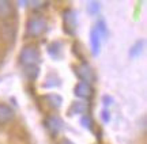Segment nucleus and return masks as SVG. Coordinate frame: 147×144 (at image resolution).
<instances>
[{"instance_id":"f257e3e1","label":"nucleus","mask_w":147,"mask_h":144,"mask_svg":"<svg viewBox=\"0 0 147 144\" xmlns=\"http://www.w3.org/2000/svg\"><path fill=\"white\" fill-rule=\"evenodd\" d=\"M19 61L25 67H33L40 63V50L34 45H27L21 50Z\"/></svg>"},{"instance_id":"f03ea898","label":"nucleus","mask_w":147,"mask_h":144,"mask_svg":"<svg viewBox=\"0 0 147 144\" xmlns=\"http://www.w3.org/2000/svg\"><path fill=\"white\" fill-rule=\"evenodd\" d=\"M48 23L42 16H34L26 25V34L29 37H40L47 31Z\"/></svg>"},{"instance_id":"7ed1b4c3","label":"nucleus","mask_w":147,"mask_h":144,"mask_svg":"<svg viewBox=\"0 0 147 144\" xmlns=\"http://www.w3.org/2000/svg\"><path fill=\"white\" fill-rule=\"evenodd\" d=\"M63 21H64V31L74 35L75 29H76V12L74 10H65L63 12Z\"/></svg>"},{"instance_id":"20e7f679","label":"nucleus","mask_w":147,"mask_h":144,"mask_svg":"<svg viewBox=\"0 0 147 144\" xmlns=\"http://www.w3.org/2000/svg\"><path fill=\"white\" fill-rule=\"evenodd\" d=\"M75 72H76L78 78L82 80V82H86V83H89V84L95 80L94 71H93V68H90L86 63L82 65H79V67H76V71H75Z\"/></svg>"},{"instance_id":"39448f33","label":"nucleus","mask_w":147,"mask_h":144,"mask_svg":"<svg viewBox=\"0 0 147 144\" xmlns=\"http://www.w3.org/2000/svg\"><path fill=\"white\" fill-rule=\"evenodd\" d=\"M74 94L78 96V98H83V99H89L93 95V87L86 83V82H79L78 84L75 86V90Z\"/></svg>"},{"instance_id":"423d86ee","label":"nucleus","mask_w":147,"mask_h":144,"mask_svg":"<svg viewBox=\"0 0 147 144\" xmlns=\"http://www.w3.org/2000/svg\"><path fill=\"white\" fill-rule=\"evenodd\" d=\"M101 37L98 31L95 30V27H93L90 30V45H91V53L93 56H98L101 52Z\"/></svg>"},{"instance_id":"0eeeda50","label":"nucleus","mask_w":147,"mask_h":144,"mask_svg":"<svg viewBox=\"0 0 147 144\" xmlns=\"http://www.w3.org/2000/svg\"><path fill=\"white\" fill-rule=\"evenodd\" d=\"M45 127H47V129L52 135H56L59 131L61 129L63 124H61V120L59 117H56V116H49V117H47V120H45Z\"/></svg>"},{"instance_id":"6e6552de","label":"nucleus","mask_w":147,"mask_h":144,"mask_svg":"<svg viewBox=\"0 0 147 144\" xmlns=\"http://www.w3.org/2000/svg\"><path fill=\"white\" fill-rule=\"evenodd\" d=\"M15 116V113L12 110V107H10L5 103H0V124H5L11 121Z\"/></svg>"},{"instance_id":"1a4fd4ad","label":"nucleus","mask_w":147,"mask_h":144,"mask_svg":"<svg viewBox=\"0 0 147 144\" xmlns=\"http://www.w3.org/2000/svg\"><path fill=\"white\" fill-rule=\"evenodd\" d=\"M12 14V4L7 0H0V18L4 19Z\"/></svg>"},{"instance_id":"9d476101","label":"nucleus","mask_w":147,"mask_h":144,"mask_svg":"<svg viewBox=\"0 0 147 144\" xmlns=\"http://www.w3.org/2000/svg\"><path fill=\"white\" fill-rule=\"evenodd\" d=\"M143 46H144V41H138L131 49H129V56H131L132 59H135V57H139L140 53H142L143 50Z\"/></svg>"},{"instance_id":"9b49d317","label":"nucleus","mask_w":147,"mask_h":144,"mask_svg":"<svg viewBox=\"0 0 147 144\" xmlns=\"http://www.w3.org/2000/svg\"><path fill=\"white\" fill-rule=\"evenodd\" d=\"M47 99H49V105L53 107V109H57V107L61 106V96L57 95V94H49V95L45 96Z\"/></svg>"},{"instance_id":"f8f14e48","label":"nucleus","mask_w":147,"mask_h":144,"mask_svg":"<svg viewBox=\"0 0 147 144\" xmlns=\"http://www.w3.org/2000/svg\"><path fill=\"white\" fill-rule=\"evenodd\" d=\"M60 52H61V44L60 42H52L48 46V53L51 54L52 57H56V59H57Z\"/></svg>"},{"instance_id":"ddd939ff","label":"nucleus","mask_w":147,"mask_h":144,"mask_svg":"<svg viewBox=\"0 0 147 144\" xmlns=\"http://www.w3.org/2000/svg\"><path fill=\"white\" fill-rule=\"evenodd\" d=\"M94 27H95V30L98 31V34H100L101 40H105L108 37V29H106V25L104 21H98Z\"/></svg>"},{"instance_id":"4468645a","label":"nucleus","mask_w":147,"mask_h":144,"mask_svg":"<svg viewBox=\"0 0 147 144\" xmlns=\"http://www.w3.org/2000/svg\"><path fill=\"white\" fill-rule=\"evenodd\" d=\"M38 74H40V70L37 68V65H33V67H25V75H26L27 79H30V80L37 79Z\"/></svg>"},{"instance_id":"2eb2a0df","label":"nucleus","mask_w":147,"mask_h":144,"mask_svg":"<svg viewBox=\"0 0 147 144\" xmlns=\"http://www.w3.org/2000/svg\"><path fill=\"white\" fill-rule=\"evenodd\" d=\"M86 109H87L86 103L78 101V102H75V103H72V106H71V109H69V112L72 113V114H79V113L86 112Z\"/></svg>"},{"instance_id":"dca6fc26","label":"nucleus","mask_w":147,"mask_h":144,"mask_svg":"<svg viewBox=\"0 0 147 144\" xmlns=\"http://www.w3.org/2000/svg\"><path fill=\"white\" fill-rule=\"evenodd\" d=\"M80 124H82L83 128L89 129V131H91L93 127H94V121H93V118H91L90 114H86V116H83V117L80 118Z\"/></svg>"},{"instance_id":"f3484780","label":"nucleus","mask_w":147,"mask_h":144,"mask_svg":"<svg viewBox=\"0 0 147 144\" xmlns=\"http://www.w3.org/2000/svg\"><path fill=\"white\" fill-rule=\"evenodd\" d=\"M87 10L91 15H95L98 11H100V4L97 3V1H89V4H87Z\"/></svg>"},{"instance_id":"a211bd4d","label":"nucleus","mask_w":147,"mask_h":144,"mask_svg":"<svg viewBox=\"0 0 147 144\" xmlns=\"http://www.w3.org/2000/svg\"><path fill=\"white\" fill-rule=\"evenodd\" d=\"M48 1H29V4L32 8H41L44 5H47Z\"/></svg>"},{"instance_id":"6ab92c4d","label":"nucleus","mask_w":147,"mask_h":144,"mask_svg":"<svg viewBox=\"0 0 147 144\" xmlns=\"http://www.w3.org/2000/svg\"><path fill=\"white\" fill-rule=\"evenodd\" d=\"M101 117H102V121L104 123H109L110 120V114H109V110H102V113H101Z\"/></svg>"}]
</instances>
